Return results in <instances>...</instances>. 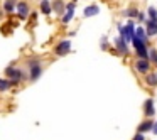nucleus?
I'll list each match as a JSON object with an SVG mask.
<instances>
[{"mask_svg": "<svg viewBox=\"0 0 157 140\" xmlns=\"http://www.w3.org/2000/svg\"><path fill=\"white\" fill-rule=\"evenodd\" d=\"M4 74H5V78H7V79H10V83H12L14 88H19L22 83L29 81V76H27L25 68L19 66L17 62H10V64L4 69Z\"/></svg>", "mask_w": 157, "mask_h": 140, "instance_id": "nucleus-1", "label": "nucleus"}, {"mask_svg": "<svg viewBox=\"0 0 157 140\" xmlns=\"http://www.w3.org/2000/svg\"><path fill=\"white\" fill-rule=\"evenodd\" d=\"M24 68L27 71L29 83H36L44 73V61L39 56H29V58H25Z\"/></svg>", "mask_w": 157, "mask_h": 140, "instance_id": "nucleus-2", "label": "nucleus"}, {"mask_svg": "<svg viewBox=\"0 0 157 140\" xmlns=\"http://www.w3.org/2000/svg\"><path fill=\"white\" fill-rule=\"evenodd\" d=\"M118 27V32H120V37L123 39V41L128 44V42H132V39L135 37V22L133 21H130L128 19V22H127L125 25H122V24H118L117 25Z\"/></svg>", "mask_w": 157, "mask_h": 140, "instance_id": "nucleus-3", "label": "nucleus"}, {"mask_svg": "<svg viewBox=\"0 0 157 140\" xmlns=\"http://www.w3.org/2000/svg\"><path fill=\"white\" fill-rule=\"evenodd\" d=\"M32 14V9H31V4L27 0H19L17 2V9H15V15H17L19 21H27Z\"/></svg>", "mask_w": 157, "mask_h": 140, "instance_id": "nucleus-4", "label": "nucleus"}, {"mask_svg": "<svg viewBox=\"0 0 157 140\" xmlns=\"http://www.w3.org/2000/svg\"><path fill=\"white\" fill-rule=\"evenodd\" d=\"M132 66H133V69H135V73L140 74V76L149 74L150 69H152V62H150L149 59H140V58H137Z\"/></svg>", "mask_w": 157, "mask_h": 140, "instance_id": "nucleus-5", "label": "nucleus"}, {"mask_svg": "<svg viewBox=\"0 0 157 140\" xmlns=\"http://www.w3.org/2000/svg\"><path fill=\"white\" fill-rule=\"evenodd\" d=\"M71 52V41L69 39H63L58 44L52 47V54L58 56V58H63V56H68Z\"/></svg>", "mask_w": 157, "mask_h": 140, "instance_id": "nucleus-6", "label": "nucleus"}, {"mask_svg": "<svg viewBox=\"0 0 157 140\" xmlns=\"http://www.w3.org/2000/svg\"><path fill=\"white\" fill-rule=\"evenodd\" d=\"M75 9H76L75 2H68V4H66V14L61 17V24L63 25H68L69 22L73 21V17H75Z\"/></svg>", "mask_w": 157, "mask_h": 140, "instance_id": "nucleus-7", "label": "nucleus"}, {"mask_svg": "<svg viewBox=\"0 0 157 140\" xmlns=\"http://www.w3.org/2000/svg\"><path fill=\"white\" fill-rule=\"evenodd\" d=\"M142 110H144V116L145 118H152L155 116V106H154V98H147L142 105Z\"/></svg>", "mask_w": 157, "mask_h": 140, "instance_id": "nucleus-8", "label": "nucleus"}, {"mask_svg": "<svg viewBox=\"0 0 157 140\" xmlns=\"http://www.w3.org/2000/svg\"><path fill=\"white\" fill-rule=\"evenodd\" d=\"M113 46H115L117 54H120V56H127V54H128V44H127V42L120 37V36H118V37H115Z\"/></svg>", "mask_w": 157, "mask_h": 140, "instance_id": "nucleus-9", "label": "nucleus"}, {"mask_svg": "<svg viewBox=\"0 0 157 140\" xmlns=\"http://www.w3.org/2000/svg\"><path fill=\"white\" fill-rule=\"evenodd\" d=\"M51 4H52V12L56 15L63 17L66 14V2L64 0H51Z\"/></svg>", "mask_w": 157, "mask_h": 140, "instance_id": "nucleus-10", "label": "nucleus"}, {"mask_svg": "<svg viewBox=\"0 0 157 140\" xmlns=\"http://www.w3.org/2000/svg\"><path fill=\"white\" fill-rule=\"evenodd\" d=\"M17 2L19 0H4V4H2V10H4V14L14 15L15 9H17Z\"/></svg>", "mask_w": 157, "mask_h": 140, "instance_id": "nucleus-11", "label": "nucleus"}, {"mask_svg": "<svg viewBox=\"0 0 157 140\" xmlns=\"http://www.w3.org/2000/svg\"><path fill=\"white\" fill-rule=\"evenodd\" d=\"M154 118H145L139 127H137V133H145V132H152V127H154Z\"/></svg>", "mask_w": 157, "mask_h": 140, "instance_id": "nucleus-12", "label": "nucleus"}, {"mask_svg": "<svg viewBox=\"0 0 157 140\" xmlns=\"http://www.w3.org/2000/svg\"><path fill=\"white\" fill-rule=\"evenodd\" d=\"M39 12H41L42 15H46V17H49V15L52 14L51 0H41V2H39Z\"/></svg>", "mask_w": 157, "mask_h": 140, "instance_id": "nucleus-13", "label": "nucleus"}, {"mask_svg": "<svg viewBox=\"0 0 157 140\" xmlns=\"http://www.w3.org/2000/svg\"><path fill=\"white\" fill-rule=\"evenodd\" d=\"M144 83L149 88H157V71H150L149 74L144 76Z\"/></svg>", "mask_w": 157, "mask_h": 140, "instance_id": "nucleus-14", "label": "nucleus"}, {"mask_svg": "<svg viewBox=\"0 0 157 140\" xmlns=\"http://www.w3.org/2000/svg\"><path fill=\"white\" fill-rule=\"evenodd\" d=\"M145 32H147V37H154L157 34V22L152 21H145Z\"/></svg>", "mask_w": 157, "mask_h": 140, "instance_id": "nucleus-15", "label": "nucleus"}, {"mask_svg": "<svg viewBox=\"0 0 157 140\" xmlns=\"http://www.w3.org/2000/svg\"><path fill=\"white\" fill-rule=\"evenodd\" d=\"M98 14H100V7L96 4L88 5V7L83 10V15H85V17H93V15H98Z\"/></svg>", "mask_w": 157, "mask_h": 140, "instance_id": "nucleus-16", "label": "nucleus"}, {"mask_svg": "<svg viewBox=\"0 0 157 140\" xmlns=\"http://www.w3.org/2000/svg\"><path fill=\"white\" fill-rule=\"evenodd\" d=\"M12 88H14V86H12L10 79H7V78H0V95H2V93L10 91Z\"/></svg>", "mask_w": 157, "mask_h": 140, "instance_id": "nucleus-17", "label": "nucleus"}, {"mask_svg": "<svg viewBox=\"0 0 157 140\" xmlns=\"http://www.w3.org/2000/svg\"><path fill=\"white\" fill-rule=\"evenodd\" d=\"M139 9L137 7H128L127 9V12H123V15H127V17H130V21H132V19H137L139 17Z\"/></svg>", "mask_w": 157, "mask_h": 140, "instance_id": "nucleus-18", "label": "nucleus"}, {"mask_svg": "<svg viewBox=\"0 0 157 140\" xmlns=\"http://www.w3.org/2000/svg\"><path fill=\"white\" fill-rule=\"evenodd\" d=\"M135 37L142 39L144 42H149V37H147V32H145V29H144V27H137L135 29Z\"/></svg>", "mask_w": 157, "mask_h": 140, "instance_id": "nucleus-19", "label": "nucleus"}, {"mask_svg": "<svg viewBox=\"0 0 157 140\" xmlns=\"http://www.w3.org/2000/svg\"><path fill=\"white\" fill-rule=\"evenodd\" d=\"M149 61L157 66V51H155V47H149Z\"/></svg>", "mask_w": 157, "mask_h": 140, "instance_id": "nucleus-20", "label": "nucleus"}, {"mask_svg": "<svg viewBox=\"0 0 157 140\" xmlns=\"http://www.w3.org/2000/svg\"><path fill=\"white\" fill-rule=\"evenodd\" d=\"M149 21L157 22V10H155V7H150L149 9Z\"/></svg>", "mask_w": 157, "mask_h": 140, "instance_id": "nucleus-21", "label": "nucleus"}, {"mask_svg": "<svg viewBox=\"0 0 157 140\" xmlns=\"http://www.w3.org/2000/svg\"><path fill=\"white\" fill-rule=\"evenodd\" d=\"M100 44H101V49H103V51H106V49H108V39H106V37H101V42H100Z\"/></svg>", "mask_w": 157, "mask_h": 140, "instance_id": "nucleus-22", "label": "nucleus"}, {"mask_svg": "<svg viewBox=\"0 0 157 140\" xmlns=\"http://www.w3.org/2000/svg\"><path fill=\"white\" fill-rule=\"evenodd\" d=\"M132 140H145V135H144V133H135V137H133Z\"/></svg>", "mask_w": 157, "mask_h": 140, "instance_id": "nucleus-23", "label": "nucleus"}, {"mask_svg": "<svg viewBox=\"0 0 157 140\" xmlns=\"http://www.w3.org/2000/svg\"><path fill=\"white\" fill-rule=\"evenodd\" d=\"M137 21H139V22H145V21H147V19H145V14H144V12H140L139 17H137Z\"/></svg>", "mask_w": 157, "mask_h": 140, "instance_id": "nucleus-24", "label": "nucleus"}, {"mask_svg": "<svg viewBox=\"0 0 157 140\" xmlns=\"http://www.w3.org/2000/svg\"><path fill=\"white\" fill-rule=\"evenodd\" d=\"M152 133H155V135H157V120H155V122H154V127H152Z\"/></svg>", "mask_w": 157, "mask_h": 140, "instance_id": "nucleus-25", "label": "nucleus"}, {"mask_svg": "<svg viewBox=\"0 0 157 140\" xmlns=\"http://www.w3.org/2000/svg\"><path fill=\"white\" fill-rule=\"evenodd\" d=\"M2 17H4V10H2V7H0V21H2Z\"/></svg>", "mask_w": 157, "mask_h": 140, "instance_id": "nucleus-26", "label": "nucleus"}]
</instances>
